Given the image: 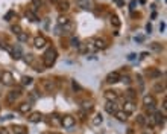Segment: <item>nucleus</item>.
<instances>
[{"label": "nucleus", "instance_id": "nucleus-7", "mask_svg": "<svg viewBox=\"0 0 167 134\" xmlns=\"http://www.w3.org/2000/svg\"><path fill=\"white\" fill-rule=\"evenodd\" d=\"M41 85H43V89H44L46 92H49V93H52V92L55 90V82L50 81V79H43Z\"/></svg>", "mask_w": 167, "mask_h": 134}, {"label": "nucleus", "instance_id": "nucleus-32", "mask_svg": "<svg viewBox=\"0 0 167 134\" xmlns=\"http://www.w3.org/2000/svg\"><path fill=\"white\" fill-rule=\"evenodd\" d=\"M72 87H73L74 92H81V90H82V87H81V85L76 82V81H72Z\"/></svg>", "mask_w": 167, "mask_h": 134}, {"label": "nucleus", "instance_id": "nucleus-20", "mask_svg": "<svg viewBox=\"0 0 167 134\" xmlns=\"http://www.w3.org/2000/svg\"><path fill=\"white\" fill-rule=\"evenodd\" d=\"M102 122H103V116L100 115V113H97V115H96L93 119H91V123H93L94 127H99Z\"/></svg>", "mask_w": 167, "mask_h": 134}, {"label": "nucleus", "instance_id": "nucleus-44", "mask_svg": "<svg viewBox=\"0 0 167 134\" xmlns=\"http://www.w3.org/2000/svg\"><path fill=\"white\" fill-rule=\"evenodd\" d=\"M135 5H137V2H131V9H134V8H135Z\"/></svg>", "mask_w": 167, "mask_h": 134}, {"label": "nucleus", "instance_id": "nucleus-2", "mask_svg": "<svg viewBox=\"0 0 167 134\" xmlns=\"http://www.w3.org/2000/svg\"><path fill=\"white\" fill-rule=\"evenodd\" d=\"M0 82H3L5 85H12V84H14V75H12L11 72H8V70L2 72V75H0Z\"/></svg>", "mask_w": 167, "mask_h": 134}, {"label": "nucleus", "instance_id": "nucleus-25", "mask_svg": "<svg viewBox=\"0 0 167 134\" xmlns=\"http://www.w3.org/2000/svg\"><path fill=\"white\" fill-rule=\"evenodd\" d=\"M17 38H19V41L24 43V41H27V40H29V35H27L26 32H20L19 35H17Z\"/></svg>", "mask_w": 167, "mask_h": 134}, {"label": "nucleus", "instance_id": "nucleus-49", "mask_svg": "<svg viewBox=\"0 0 167 134\" xmlns=\"http://www.w3.org/2000/svg\"><path fill=\"white\" fill-rule=\"evenodd\" d=\"M143 134H148V133H143Z\"/></svg>", "mask_w": 167, "mask_h": 134}, {"label": "nucleus", "instance_id": "nucleus-29", "mask_svg": "<svg viewBox=\"0 0 167 134\" xmlns=\"http://www.w3.org/2000/svg\"><path fill=\"white\" fill-rule=\"evenodd\" d=\"M153 92H164V84H155V87H153Z\"/></svg>", "mask_w": 167, "mask_h": 134}, {"label": "nucleus", "instance_id": "nucleus-30", "mask_svg": "<svg viewBox=\"0 0 167 134\" xmlns=\"http://www.w3.org/2000/svg\"><path fill=\"white\" fill-rule=\"evenodd\" d=\"M82 107H84V110H87V111H91V110H93V104H91V102H84Z\"/></svg>", "mask_w": 167, "mask_h": 134}, {"label": "nucleus", "instance_id": "nucleus-39", "mask_svg": "<svg viewBox=\"0 0 167 134\" xmlns=\"http://www.w3.org/2000/svg\"><path fill=\"white\" fill-rule=\"evenodd\" d=\"M37 92H31V95H29V97H31V101H35L37 99V95H35Z\"/></svg>", "mask_w": 167, "mask_h": 134}, {"label": "nucleus", "instance_id": "nucleus-10", "mask_svg": "<svg viewBox=\"0 0 167 134\" xmlns=\"http://www.w3.org/2000/svg\"><path fill=\"white\" fill-rule=\"evenodd\" d=\"M117 97H119V93H117L115 90H106V92H105V99H106L108 102H115Z\"/></svg>", "mask_w": 167, "mask_h": 134}, {"label": "nucleus", "instance_id": "nucleus-50", "mask_svg": "<svg viewBox=\"0 0 167 134\" xmlns=\"http://www.w3.org/2000/svg\"><path fill=\"white\" fill-rule=\"evenodd\" d=\"M0 75H2V73H0Z\"/></svg>", "mask_w": 167, "mask_h": 134}, {"label": "nucleus", "instance_id": "nucleus-26", "mask_svg": "<svg viewBox=\"0 0 167 134\" xmlns=\"http://www.w3.org/2000/svg\"><path fill=\"white\" fill-rule=\"evenodd\" d=\"M69 23H70V21H69L67 17H62V15H61V17L58 19V24H59V26H65V24H69Z\"/></svg>", "mask_w": 167, "mask_h": 134}, {"label": "nucleus", "instance_id": "nucleus-23", "mask_svg": "<svg viewBox=\"0 0 167 134\" xmlns=\"http://www.w3.org/2000/svg\"><path fill=\"white\" fill-rule=\"evenodd\" d=\"M135 122H137L138 125H146V116L138 115L137 117H135Z\"/></svg>", "mask_w": 167, "mask_h": 134}, {"label": "nucleus", "instance_id": "nucleus-41", "mask_svg": "<svg viewBox=\"0 0 167 134\" xmlns=\"http://www.w3.org/2000/svg\"><path fill=\"white\" fill-rule=\"evenodd\" d=\"M135 58H137V55H135V54H129V55H128V59H129V61L135 59Z\"/></svg>", "mask_w": 167, "mask_h": 134}, {"label": "nucleus", "instance_id": "nucleus-28", "mask_svg": "<svg viewBox=\"0 0 167 134\" xmlns=\"http://www.w3.org/2000/svg\"><path fill=\"white\" fill-rule=\"evenodd\" d=\"M26 17H27V19H31V21H37V20H38V17L34 14V12H32V11H27V12H26Z\"/></svg>", "mask_w": 167, "mask_h": 134}, {"label": "nucleus", "instance_id": "nucleus-6", "mask_svg": "<svg viewBox=\"0 0 167 134\" xmlns=\"http://www.w3.org/2000/svg\"><path fill=\"white\" fill-rule=\"evenodd\" d=\"M20 95H21V90H20V89L9 92V93H8V96H6V101H8V104H14V102L19 99Z\"/></svg>", "mask_w": 167, "mask_h": 134}, {"label": "nucleus", "instance_id": "nucleus-38", "mask_svg": "<svg viewBox=\"0 0 167 134\" xmlns=\"http://www.w3.org/2000/svg\"><path fill=\"white\" fill-rule=\"evenodd\" d=\"M0 134H11V133H9V128L2 127V128H0Z\"/></svg>", "mask_w": 167, "mask_h": 134}, {"label": "nucleus", "instance_id": "nucleus-13", "mask_svg": "<svg viewBox=\"0 0 167 134\" xmlns=\"http://www.w3.org/2000/svg\"><path fill=\"white\" fill-rule=\"evenodd\" d=\"M114 116H115V119H117L119 122H126V120H128V117H129V115H128V113H125L123 110H117V111L114 113Z\"/></svg>", "mask_w": 167, "mask_h": 134}, {"label": "nucleus", "instance_id": "nucleus-8", "mask_svg": "<svg viewBox=\"0 0 167 134\" xmlns=\"http://www.w3.org/2000/svg\"><path fill=\"white\" fill-rule=\"evenodd\" d=\"M120 73L119 72H111V73H108V76H106V82L108 84H115V82H120Z\"/></svg>", "mask_w": 167, "mask_h": 134}, {"label": "nucleus", "instance_id": "nucleus-14", "mask_svg": "<svg viewBox=\"0 0 167 134\" xmlns=\"http://www.w3.org/2000/svg\"><path fill=\"white\" fill-rule=\"evenodd\" d=\"M105 110H106V113H108V115H114V113L119 110V105H117L115 102H106Z\"/></svg>", "mask_w": 167, "mask_h": 134}, {"label": "nucleus", "instance_id": "nucleus-11", "mask_svg": "<svg viewBox=\"0 0 167 134\" xmlns=\"http://www.w3.org/2000/svg\"><path fill=\"white\" fill-rule=\"evenodd\" d=\"M93 43H94V50H99V49H105L108 44H106V40H103V38H96L93 40Z\"/></svg>", "mask_w": 167, "mask_h": 134}, {"label": "nucleus", "instance_id": "nucleus-31", "mask_svg": "<svg viewBox=\"0 0 167 134\" xmlns=\"http://www.w3.org/2000/svg\"><path fill=\"white\" fill-rule=\"evenodd\" d=\"M70 44H72V46H73V47H79V46H81V41H79V40L77 38H72L70 40Z\"/></svg>", "mask_w": 167, "mask_h": 134}, {"label": "nucleus", "instance_id": "nucleus-12", "mask_svg": "<svg viewBox=\"0 0 167 134\" xmlns=\"http://www.w3.org/2000/svg\"><path fill=\"white\" fill-rule=\"evenodd\" d=\"M46 44H47V40L44 38L43 35H38L37 38L34 40V46H35L37 49H41V47H44Z\"/></svg>", "mask_w": 167, "mask_h": 134}, {"label": "nucleus", "instance_id": "nucleus-5", "mask_svg": "<svg viewBox=\"0 0 167 134\" xmlns=\"http://www.w3.org/2000/svg\"><path fill=\"white\" fill-rule=\"evenodd\" d=\"M135 110H137V105H135L134 101H125V104H123V111H125V113L132 115Z\"/></svg>", "mask_w": 167, "mask_h": 134}, {"label": "nucleus", "instance_id": "nucleus-22", "mask_svg": "<svg viewBox=\"0 0 167 134\" xmlns=\"http://www.w3.org/2000/svg\"><path fill=\"white\" fill-rule=\"evenodd\" d=\"M125 96H126V101H135V97H137V92L132 90V89H129V90L125 93Z\"/></svg>", "mask_w": 167, "mask_h": 134}, {"label": "nucleus", "instance_id": "nucleus-35", "mask_svg": "<svg viewBox=\"0 0 167 134\" xmlns=\"http://www.w3.org/2000/svg\"><path fill=\"white\" fill-rule=\"evenodd\" d=\"M24 61H26L27 64H32V63H34V55H31V54H29V55H24Z\"/></svg>", "mask_w": 167, "mask_h": 134}, {"label": "nucleus", "instance_id": "nucleus-18", "mask_svg": "<svg viewBox=\"0 0 167 134\" xmlns=\"http://www.w3.org/2000/svg\"><path fill=\"white\" fill-rule=\"evenodd\" d=\"M27 119H29V122H32V123H38V122L43 120V116H41V113H32Z\"/></svg>", "mask_w": 167, "mask_h": 134}, {"label": "nucleus", "instance_id": "nucleus-1", "mask_svg": "<svg viewBox=\"0 0 167 134\" xmlns=\"http://www.w3.org/2000/svg\"><path fill=\"white\" fill-rule=\"evenodd\" d=\"M56 57H58L56 49H53V47L47 49V50L44 52V55H43V63H44V67H52V66L55 64Z\"/></svg>", "mask_w": 167, "mask_h": 134}, {"label": "nucleus", "instance_id": "nucleus-34", "mask_svg": "<svg viewBox=\"0 0 167 134\" xmlns=\"http://www.w3.org/2000/svg\"><path fill=\"white\" fill-rule=\"evenodd\" d=\"M120 81H122L123 84H126V85H129L131 82H132V81H131V78H129V76H120Z\"/></svg>", "mask_w": 167, "mask_h": 134}, {"label": "nucleus", "instance_id": "nucleus-4", "mask_svg": "<svg viewBox=\"0 0 167 134\" xmlns=\"http://www.w3.org/2000/svg\"><path fill=\"white\" fill-rule=\"evenodd\" d=\"M74 123H76V119H74L73 116L67 115V116H62V117H61V125H62L64 128H72Z\"/></svg>", "mask_w": 167, "mask_h": 134}, {"label": "nucleus", "instance_id": "nucleus-21", "mask_svg": "<svg viewBox=\"0 0 167 134\" xmlns=\"http://www.w3.org/2000/svg\"><path fill=\"white\" fill-rule=\"evenodd\" d=\"M11 130H12V133L14 134H24L26 133V128H24L23 125H14Z\"/></svg>", "mask_w": 167, "mask_h": 134}, {"label": "nucleus", "instance_id": "nucleus-43", "mask_svg": "<svg viewBox=\"0 0 167 134\" xmlns=\"http://www.w3.org/2000/svg\"><path fill=\"white\" fill-rule=\"evenodd\" d=\"M164 29H166V24H164V23H161V24H160V31H161V32H163V31H164Z\"/></svg>", "mask_w": 167, "mask_h": 134}, {"label": "nucleus", "instance_id": "nucleus-27", "mask_svg": "<svg viewBox=\"0 0 167 134\" xmlns=\"http://www.w3.org/2000/svg\"><path fill=\"white\" fill-rule=\"evenodd\" d=\"M32 76H23V79H21V82H23V85H29V84H32Z\"/></svg>", "mask_w": 167, "mask_h": 134}, {"label": "nucleus", "instance_id": "nucleus-9", "mask_svg": "<svg viewBox=\"0 0 167 134\" xmlns=\"http://www.w3.org/2000/svg\"><path fill=\"white\" fill-rule=\"evenodd\" d=\"M31 108H32L31 102H21L19 107H17L19 113H21V115H26V113H29V111H31Z\"/></svg>", "mask_w": 167, "mask_h": 134}, {"label": "nucleus", "instance_id": "nucleus-19", "mask_svg": "<svg viewBox=\"0 0 167 134\" xmlns=\"http://www.w3.org/2000/svg\"><path fill=\"white\" fill-rule=\"evenodd\" d=\"M58 9H59L61 12H65V11H69V9H70V3H69L67 0L59 2V3H58Z\"/></svg>", "mask_w": 167, "mask_h": 134}, {"label": "nucleus", "instance_id": "nucleus-33", "mask_svg": "<svg viewBox=\"0 0 167 134\" xmlns=\"http://www.w3.org/2000/svg\"><path fill=\"white\" fill-rule=\"evenodd\" d=\"M11 31H12L14 34H17V35H19L20 32H23V31H21V28H20L19 24H15V26H12V28H11Z\"/></svg>", "mask_w": 167, "mask_h": 134}, {"label": "nucleus", "instance_id": "nucleus-47", "mask_svg": "<svg viewBox=\"0 0 167 134\" xmlns=\"http://www.w3.org/2000/svg\"><path fill=\"white\" fill-rule=\"evenodd\" d=\"M52 134H59V133H52Z\"/></svg>", "mask_w": 167, "mask_h": 134}, {"label": "nucleus", "instance_id": "nucleus-36", "mask_svg": "<svg viewBox=\"0 0 167 134\" xmlns=\"http://www.w3.org/2000/svg\"><path fill=\"white\" fill-rule=\"evenodd\" d=\"M150 49H153V50H161L163 46H160L158 43H152V44H150Z\"/></svg>", "mask_w": 167, "mask_h": 134}, {"label": "nucleus", "instance_id": "nucleus-48", "mask_svg": "<svg viewBox=\"0 0 167 134\" xmlns=\"http://www.w3.org/2000/svg\"><path fill=\"white\" fill-rule=\"evenodd\" d=\"M40 134H46V133H40Z\"/></svg>", "mask_w": 167, "mask_h": 134}, {"label": "nucleus", "instance_id": "nucleus-17", "mask_svg": "<svg viewBox=\"0 0 167 134\" xmlns=\"http://www.w3.org/2000/svg\"><path fill=\"white\" fill-rule=\"evenodd\" d=\"M146 75L149 78H152V79H157V78L161 76V72L158 70V69H149L148 72H146Z\"/></svg>", "mask_w": 167, "mask_h": 134}, {"label": "nucleus", "instance_id": "nucleus-46", "mask_svg": "<svg viewBox=\"0 0 167 134\" xmlns=\"http://www.w3.org/2000/svg\"><path fill=\"white\" fill-rule=\"evenodd\" d=\"M115 3L117 5H123V0H115Z\"/></svg>", "mask_w": 167, "mask_h": 134}, {"label": "nucleus", "instance_id": "nucleus-37", "mask_svg": "<svg viewBox=\"0 0 167 134\" xmlns=\"http://www.w3.org/2000/svg\"><path fill=\"white\" fill-rule=\"evenodd\" d=\"M14 15H15V12H14V11H9V12H8V14L5 15V20H6V21H9V20L12 19Z\"/></svg>", "mask_w": 167, "mask_h": 134}, {"label": "nucleus", "instance_id": "nucleus-40", "mask_svg": "<svg viewBox=\"0 0 167 134\" xmlns=\"http://www.w3.org/2000/svg\"><path fill=\"white\" fill-rule=\"evenodd\" d=\"M146 31H148V34H150V32H152V24H150V23H148V24H146Z\"/></svg>", "mask_w": 167, "mask_h": 134}, {"label": "nucleus", "instance_id": "nucleus-51", "mask_svg": "<svg viewBox=\"0 0 167 134\" xmlns=\"http://www.w3.org/2000/svg\"><path fill=\"white\" fill-rule=\"evenodd\" d=\"M24 134H26V133H24Z\"/></svg>", "mask_w": 167, "mask_h": 134}, {"label": "nucleus", "instance_id": "nucleus-16", "mask_svg": "<svg viewBox=\"0 0 167 134\" xmlns=\"http://www.w3.org/2000/svg\"><path fill=\"white\" fill-rule=\"evenodd\" d=\"M11 57L14 58V59H20V58L23 57V52H21V47H20V46H14V47H12Z\"/></svg>", "mask_w": 167, "mask_h": 134}, {"label": "nucleus", "instance_id": "nucleus-24", "mask_svg": "<svg viewBox=\"0 0 167 134\" xmlns=\"http://www.w3.org/2000/svg\"><path fill=\"white\" fill-rule=\"evenodd\" d=\"M111 24L114 26V28H120V24H122V23H120V20H119L117 15H112V17H111Z\"/></svg>", "mask_w": 167, "mask_h": 134}, {"label": "nucleus", "instance_id": "nucleus-3", "mask_svg": "<svg viewBox=\"0 0 167 134\" xmlns=\"http://www.w3.org/2000/svg\"><path fill=\"white\" fill-rule=\"evenodd\" d=\"M143 105L146 107V108H155V105H157V99H155V96L153 95H144L143 96Z\"/></svg>", "mask_w": 167, "mask_h": 134}, {"label": "nucleus", "instance_id": "nucleus-45", "mask_svg": "<svg viewBox=\"0 0 167 134\" xmlns=\"http://www.w3.org/2000/svg\"><path fill=\"white\" fill-rule=\"evenodd\" d=\"M135 41H143V37H135Z\"/></svg>", "mask_w": 167, "mask_h": 134}, {"label": "nucleus", "instance_id": "nucleus-42", "mask_svg": "<svg viewBox=\"0 0 167 134\" xmlns=\"http://www.w3.org/2000/svg\"><path fill=\"white\" fill-rule=\"evenodd\" d=\"M163 110H164V111L167 110V101H166V99L163 101Z\"/></svg>", "mask_w": 167, "mask_h": 134}, {"label": "nucleus", "instance_id": "nucleus-15", "mask_svg": "<svg viewBox=\"0 0 167 134\" xmlns=\"http://www.w3.org/2000/svg\"><path fill=\"white\" fill-rule=\"evenodd\" d=\"M77 5L82 8V9H91L93 8V2L91 0H76Z\"/></svg>", "mask_w": 167, "mask_h": 134}]
</instances>
